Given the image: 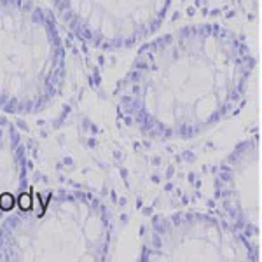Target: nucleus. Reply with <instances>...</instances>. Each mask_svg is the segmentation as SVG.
I'll use <instances>...</instances> for the list:
<instances>
[{"mask_svg":"<svg viewBox=\"0 0 262 262\" xmlns=\"http://www.w3.org/2000/svg\"><path fill=\"white\" fill-rule=\"evenodd\" d=\"M28 189V158L23 138L0 112V222L14 212Z\"/></svg>","mask_w":262,"mask_h":262,"instance_id":"2","label":"nucleus"},{"mask_svg":"<svg viewBox=\"0 0 262 262\" xmlns=\"http://www.w3.org/2000/svg\"><path fill=\"white\" fill-rule=\"evenodd\" d=\"M61 81V39L49 12L35 0H0V112L39 114Z\"/></svg>","mask_w":262,"mask_h":262,"instance_id":"1","label":"nucleus"}]
</instances>
